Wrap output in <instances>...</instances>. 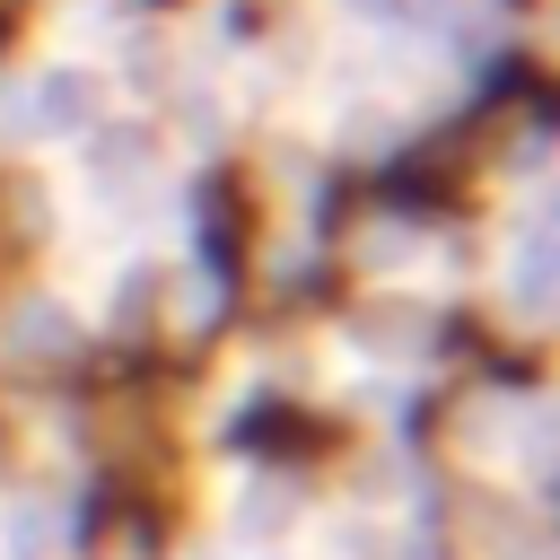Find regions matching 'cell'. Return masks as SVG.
<instances>
[{
    "mask_svg": "<svg viewBox=\"0 0 560 560\" xmlns=\"http://www.w3.org/2000/svg\"><path fill=\"white\" fill-rule=\"evenodd\" d=\"M508 298H516L525 315H542V306H551V254H542V228L525 236V254H516V271H508Z\"/></svg>",
    "mask_w": 560,
    "mask_h": 560,
    "instance_id": "6da1fadb",
    "label": "cell"
},
{
    "mask_svg": "<svg viewBox=\"0 0 560 560\" xmlns=\"http://www.w3.org/2000/svg\"><path fill=\"white\" fill-rule=\"evenodd\" d=\"M9 341H18V350H61V341H70V315H61L52 298H35V306L9 315Z\"/></svg>",
    "mask_w": 560,
    "mask_h": 560,
    "instance_id": "7a4b0ae2",
    "label": "cell"
},
{
    "mask_svg": "<svg viewBox=\"0 0 560 560\" xmlns=\"http://www.w3.org/2000/svg\"><path fill=\"white\" fill-rule=\"evenodd\" d=\"M0 551H9V560H44V508L0 516Z\"/></svg>",
    "mask_w": 560,
    "mask_h": 560,
    "instance_id": "3957f363",
    "label": "cell"
}]
</instances>
